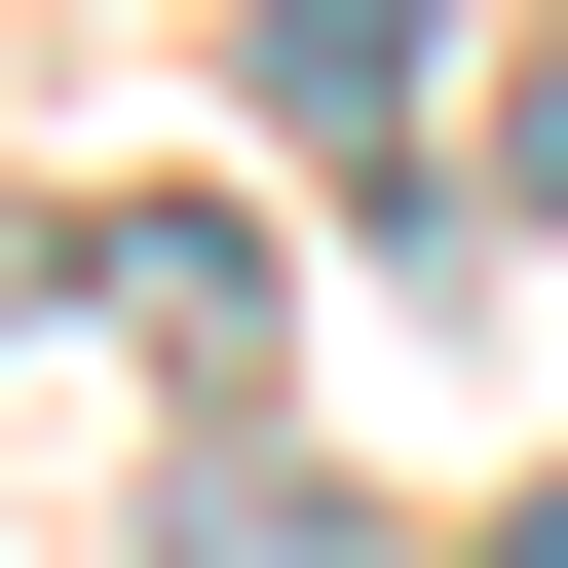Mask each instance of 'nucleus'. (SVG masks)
Here are the masks:
<instances>
[{
  "label": "nucleus",
  "instance_id": "f03ea898",
  "mask_svg": "<svg viewBox=\"0 0 568 568\" xmlns=\"http://www.w3.org/2000/svg\"><path fill=\"white\" fill-rule=\"evenodd\" d=\"M152 568H342V493H265V455H190V530Z\"/></svg>",
  "mask_w": 568,
  "mask_h": 568
},
{
  "label": "nucleus",
  "instance_id": "7ed1b4c3",
  "mask_svg": "<svg viewBox=\"0 0 568 568\" xmlns=\"http://www.w3.org/2000/svg\"><path fill=\"white\" fill-rule=\"evenodd\" d=\"M493 568H568V493H530V530H493Z\"/></svg>",
  "mask_w": 568,
  "mask_h": 568
},
{
  "label": "nucleus",
  "instance_id": "f257e3e1",
  "mask_svg": "<svg viewBox=\"0 0 568 568\" xmlns=\"http://www.w3.org/2000/svg\"><path fill=\"white\" fill-rule=\"evenodd\" d=\"M417 39H455V0H265V114H304L342 190H417Z\"/></svg>",
  "mask_w": 568,
  "mask_h": 568
}]
</instances>
